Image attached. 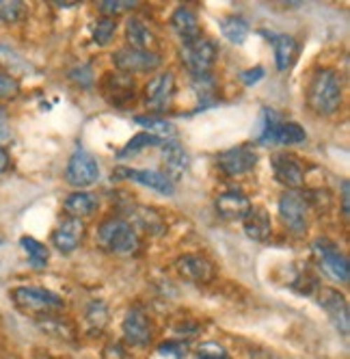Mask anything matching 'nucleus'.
Listing matches in <instances>:
<instances>
[{
	"instance_id": "1",
	"label": "nucleus",
	"mask_w": 350,
	"mask_h": 359,
	"mask_svg": "<svg viewBox=\"0 0 350 359\" xmlns=\"http://www.w3.org/2000/svg\"><path fill=\"white\" fill-rule=\"evenodd\" d=\"M342 81L335 69H318L307 85V104L316 115L329 117L342 107Z\"/></svg>"
},
{
	"instance_id": "2",
	"label": "nucleus",
	"mask_w": 350,
	"mask_h": 359,
	"mask_svg": "<svg viewBox=\"0 0 350 359\" xmlns=\"http://www.w3.org/2000/svg\"><path fill=\"white\" fill-rule=\"evenodd\" d=\"M97 243L111 253L130 255L139 249V234L130 221L121 217H108L97 227Z\"/></svg>"
},
{
	"instance_id": "3",
	"label": "nucleus",
	"mask_w": 350,
	"mask_h": 359,
	"mask_svg": "<svg viewBox=\"0 0 350 359\" xmlns=\"http://www.w3.org/2000/svg\"><path fill=\"white\" fill-rule=\"evenodd\" d=\"M258 141L264 145L277 143V145H298L307 141V133L301 123L296 121H281L274 111L262 113V128L258 133Z\"/></svg>"
},
{
	"instance_id": "4",
	"label": "nucleus",
	"mask_w": 350,
	"mask_h": 359,
	"mask_svg": "<svg viewBox=\"0 0 350 359\" xmlns=\"http://www.w3.org/2000/svg\"><path fill=\"white\" fill-rule=\"evenodd\" d=\"M11 299L15 307L24 314L31 316H48L57 310H63V299L55 292L37 286H20L11 290Z\"/></svg>"
},
{
	"instance_id": "5",
	"label": "nucleus",
	"mask_w": 350,
	"mask_h": 359,
	"mask_svg": "<svg viewBox=\"0 0 350 359\" xmlns=\"http://www.w3.org/2000/svg\"><path fill=\"white\" fill-rule=\"evenodd\" d=\"M216 46L206 39V37H199L190 43H184L180 50V59L184 63V67L199 79V76H210V69L216 63Z\"/></svg>"
},
{
	"instance_id": "6",
	"label": "nucleus",
	"mask_w": 350,
	"mask_h": 359,
	"mask_svg": "<svg viewBox=\"0 0 350 359\" xmlns=\"http://www.w3.org/2000/svg\"><path fill=\"white\" fill-rule=\"evenodd\" d=\"M307 215L309 201L301 191H286L279 197V217L292 234L307 232Z\"/></svg>"
},
{
	"instance_id": "7",
	"label": "nucleus",
	"mask_w": 350,
	"mask_h": 359,
	"mask_svg": "<svg viewBox=\"0 0 350 359\" xmlns=\"http://www.w3.org/2000/svg\"><path fill=\"white\" fill-rule=\"evenodd\" d=\"M65 180L67 184L76 187V189H85V187H91L99 180V165L97 161L91 156V154L83 147H76L74 154L67 161V167H65Z\"/></svg>"
},
{
	"instance_id": "8",
	"label": "nucleus",
	"mask_w": 350,
	"mask_h": 359,
	"mask_svg": "<svg viewBox=\"0 0 350 359\" xmlns=\"http://www.w3.org/2000/svg\"><path fill=\"white\" fill-rule=\"evenodd\" d=\"M134 79L130 74H123L119 69L115 72H106L99 81V89H102V95L111 102L113 107L126 109L130 102H134L136 89H134Z\"/></svg>"
},
{
	"instance_id": "9",
	"label": "nucleus",
	"mask_w": 350,
	"mask_h": 359,
	"mask_svg": "<svg viewBox=\"0 0 350 359\" xmlns=\"http://www.w3.org/2000/svg\"><path fill=\"white\" fill-rule=\"evenodd\" d=\"M113 63L119 72L123 74H139V72H154L160 67L162 59L156 55L154 50H136V48H119L117 53H113Z\"/></svg>"
},
{
	"instance_id": "10",
	"label": "nucleus",
	"mask_w": 350,
	"mask_h": 359,
	"mask_svg": "<svg viewBox=\"0 0 350 359\" xmlns=\"http://www.w3.org/2000/svg\"><path fill=\"white\" fill-rule=\"evenodd\" d=\"M216 165L218 169L225 173V175H244L248 171H253L255 165H258V151L253 149V145H236V147H230L218 154L216 158Z\"/></svg>"
},
{
	"instance_id": "11",
	"label": "nucleus",
	"mask_w": 350,
	"mask_h": 359,
	"mask_svg": "<svg viewBox=\"0 0 350 359\" xmlns=\"http://www.w3.org/2000/svg\"><path fill=\"white\" fill-rule=\"evenodd\" d=\"M113 175L130 180V182H136L141 187L152 189L160 195L171 197L175 193V182L162 171H154V169H136V167H117L113 171Z\"/></svg>"
},
{
	"instance_id": "12",
	"label": "nucleus",
	"mask_w": 350,
	"mask_h": 359,
	"mask_svg": "<svg viewBox=\"0 0 350 359\" xmlns=\"http://www.w3.org/2000/svg\"><path fill=\"white\" fill-rule=\"evenodd\" d=\"M173 95H175V76L171 72H160L152 76L149 83L145 85V102H147V107L156 113H162L169 109Z\"/></svg>"
},
{
	"instance_id": "13",
	"label": "nucleus",
	"mask_w": 350,
	"mask_h": 359,
	"mask_svg": "<svg viewBox=\"0 0 350 359\" xmlns=\"http://www.w3.org/2000/svg\"><path fill=\"white\" fill-rule=\"evenodd\" d=\"M314 251L318 253V260L322 264V269L327 271L331 277H335L337 281H348L350 277V264L346 255L329 241V238H320L314 243Z\"/></svg>"
},
{
	"instance_id": "14",
	"label": "nucleus",
	"mask_w": 350,
	"mask_h": 359,
	"mask_svg": "<svg viewBox=\"0 0 350 359\" xmlns=\"http://www.w3.org/2000/svg\"><path fill=\"white\" fill-rule=\"evenodd\" d=\"M270 165H272V171H274V177H277V182H281L286 189L290 191H296L298 187H303L305 182V167L301 165L296 156L292 154H274L270 158Z\"/></svg>"
},
{
	"instance_id": "15",
	"label": "nucleus",
	"mask_w": 350,
	"mask_h": 359,
	"mask_svg": "<svg viewBox=\"0 0 350 359\" xmlns=\"http://www.w3.org/2000/svg\"><path fill=\"white\" fill-rule=\"evenodd\" d=\"M121 331H123V340H126L130 346H147L149 340H152L154 327H152V320H149V316L143 310L132 307V310H128L126 318H123V323H121Z\"/></svg>"
},
{
	"instance_id": "16",
	"label": "nucleus",
	"mask_w": 350,
	"mask_h": 359,
	"mask_svg": "<svg viewBox=\"0 0 350 359\" xmlns=\"http://www.w3.org/2000/svg\"><path fill=\"white\" fill-rule=\"evenodd\" d=\"M318 297H320L318 301L322 305V310L329 314V318L335 325V329L342 333V336H348L350 316H348V303H346L344 294L337 292L335 288H320Z\"/></svg>"
},
{
	"instance_id": "17",
	"label": "nucleus",
	"mask_w": 350,
	"mask_h": 359,
	"mask_svg": "<svg viewBox=\"0 0 350 359\" xmlns=\"http://www.w3.org/2000/svg\"><path fill=\"white\" fill-rule=\"evenodd\" d=\"M175 264H178L180 275L188 281H195V284H210L216 275L214 264L202 253H184Z\"/></svg>"
},
{
	"instance_id": "18",
	"label": "nucleus",
	"mask_w": 350,
	"mask_h": 359,
	"mask_svg": "<svg viewBox=\"0 0 350 359\" xmlns=\"http://www.w3.org/2000/svg\"><path fill=\"white\" fill-rule=\"evenodd\" d=\"M214 208L216 215L225 221H242L248 215V210L253 208V203L240 191H225L216 197Z\"/></svg>"
},
{
	"instance_id": "19",
	"label": "nucleus",
	"mask_w": 350,
	"mask_h": 359,
	"mask_svg": "<svg viewBox=\"0 0 350 359\" xmlns=\"http://www.w3.org/2000/svg\"><path fill=\"white\" fill-rule=\"evenodd\" d=\"M83 238H85V221L76 217H65L52 232V245L63 253H71L83 243Z\"/></svg>"
},
{
	"instance_id": "20",
	"label": "nucleus",
	"mask_w": 350,
	"mask_h": 359,
	"mask_svg": "<svg viewBox=\"0 0 350 359\" xmlns=\"http://www.w3.org/2000/svg\"><path fill=\"white\" fill-rule=\"evenodd\" d=\"M160 154H162V165H164V173L173 180H180L186 171H188V151L182 147V143H178L175 139H167L160 145Z\"/></svg>"
},
{
	"instance_id": "21",
	"label": "nucleus",
	"mask_w": 350,
	"mask_h": 359,
	"mask_svg": "<svg viewBox=\"0 0 350 359\" xmlns=\"http://www.w3.org/2000/svg\"><path fill=\"white\" fill-rule=\"evenodd\" d=\"M262 35H268L266 39L272 43L274 48V63H277V69H288L292 67V63L296 61V55H298V43L292 35H286V33H268V31H262Z\"/></svg>"
},
{
	"instance_id": "22",
	"label": "nucleus",
	"mask_w": 350,
	"mask_h": 359,
	"mask_svg": "<svg viewBox=\"0 0 350 359\" xmlns=\"http://www.w3.org/2000/svg\"><path fill=\"white\" fill-rule=\"evenodd\" d=\"M171 27H173L175 33H178V37L182 39V46L184 43H190V41H195L199 37H204L202 35V27H199V20H197L195 11L188 9V7H178V9L173 11V15H171Z\"/></svg>"
},
{
	"instance_id": "23",
	"label": "nucleus",
	"mask_w": 350,
	"mask_h": 359,
	"mask_svg": "<svg viewBox=\"0 0 350 359\" xmlns=\"http://www.w3.org/2000/svg\"><path fill=\"white\" fill-rule=\"evenodd\" d=\"M242 223H244V234L251 241H258V243H264L272 232L270 215L264 208H251L248 215L242 219Z\"/></svg>"
},
{
	"instance_id": "24",
	"label": "nucleus",
	"mask_w": 350,
	"mask_h": 359,
	"mask_svg": "<svg viewBox=\"0 0 350 359\" xmlns=\"http://www.w3.org/2000/svg\"><path fill=\"white\" fill-rule=\"evenodd\" d=\"M63 208L67 212V217H76V219H85L91 217L97 210V199L91 193L78 191V193H71L65 197L63 201Z\"/></svg>"
},
{
	"instance_id": "25",
	"label": "nucleus",
	"mask_w": 350,
	"mask_h": 359,
	"mask_svg": "<svg viewBox=\"0 0 350 359\" xmlns=\"http://www.w3.org/2000/svg\"><path fill=\"white\" fill-rule=\"evenodd\" d=\"M128 217L132 219V225L143 227L145 232H149V234H162L164 232V221H162V217L154 208L130 206L128 208Z\"/></svg>"
},
{
	"instance_id": "26",
	"label": "nucleus",
	"mask_w": 350,
	"mask_h": 359,
	"mask_svg": "<svg viewBox=\"0 0 350 359\" xmlns=\"http://www.w3.org/2000/svg\"><path fill=\"white\" fill-rule=\"evenodd\" d=\"M126 39L130 48L136 50H149V43L154 41V33L147 29V24L141 18H128L126 20Z\"/></svg>"
},
{
	"instance_id": "27",
	"label": "nucleus",
	"mask_w": 350,
	"mask_h": 359,
	"mask_svg": "<svg viewBox=\"0 0 350 359\" xmlns=\"http://www.w3.org/2000/svg\"><path fill=\"white\" fill-rule=\"evenodd\" d=\"M220 33L223 37H227V41L236 43V46H242L251 33V27H248V22L240 15H227L220 20Z\"/></svg>"
},
{
	"instance_id": "28",
	"label": "nucleus",
	"mask_w": 350,
	"mask_h": 359,
	"mask_svg": "<svg viewBox=\"0 0 350 359\" xmlns=\"http://www.w3.org/2000/svg\"><path fill=\"white\" fill-rule=\"evenodd\" d=\"M37 325H39V329L43 333H50V336H57L61 340H74V338H76V327H74L69 320L61 318V316L48 314Z\"/></svg>"
},
{
	"instance_id": "29",
	"label": "nucleus",
	"mask_w": 350,
	"mask_h": 359,
	"mask_svg": "<svg viewBox=\"0 0 350 359\" xmlns=\"http://www.w3.org/2000/svg\"><path fill=\"white\" fill-rule=\"evenodd\" d=\"M134 121H136L139 126L147 128L145 133L154 135V137H158V139H162V141L175 137V128L171 126V121H167V119H162V117H156V115H139V117H134Z\"/></svg>"
},
{
	"instance_id": "30",
	"label": "nucleus",
	"mask_w": 350,
	"mask_h": 359,
	"mask_svg": "<svg viewBox=\"0 0 350 359\" xmlns=\"http://www.w3.org/2000/svg\"><path fill=\"white\" fill-rule=\"evenodd\" d=\"M20 245H22L24 251H27L29 262H31L35 269H43V266L48 264V260H50V251H48V247H46L43 243H39V241L33 238V236H22V238H20Z\"/></svg>"
},
{
	"instance_id": "31",
	"label": "nucleus",
	"mask_w": 350,
	"mask_h": 359,
	"mask_svg": "<svg viewBox=\"0 0 350 359\" xmlns=\"http://www.w3.org/2000/svg\"><path fill=\"white\" fill-rule=\"evenodd\" d=\"M115 31H117V20L115 18H108V15H102L97 20L95 29H93V41L97 46H108L115 37Z\"/></svg>"
},
{
	"instance_id": "32",
	"label": "nucleus",
	"mask_w": 350,
	"mask_h": 359,
	"mask_svg": "<svg viewBox=\"0 0 350 359\" xmlns=\"http://www.w3.org/2000/svg\"><path fill=\"white\" fill-rule=\"evenodd\" d=\"M162 143V139H158V137H154V135H149V133H139V135H134L130 141H128V145L123 147L121 151H119V156H128V154H136V151H141V149H145V147H158Z\"/></svg>"
},
{
	"instance_id": "33",
	"label": "nucleus",
	"mask_w": 350,
	"mask_h": 359,
	"mask_svg": "<svg viewBox=\"0 0 350 359\" xmlns=\"http://www.w3.org/2000/svg\"><path fill=\"white\" fill-rule=\"evenodd\" d=\"M24 15V5L18 0H0V22H18Z\"/></svg>"
},
{
	"instance_id": "34",
	"label": "nucleus",
	"mask_w": 350,
	"mask_h": 359,
	"mask_svg": "<svg viewBox=\"0 0 350 359\" xmlns=\"http://www.w3.org/2000/svg\"><path fill=\"white\" fill-rule=\"evenodd\" d=\"M87 320L93 325V329H102L108 320V312H106V305L104 303H91L89 305V310H87Z\"/></svg>"
},
{
	"instance_id": "35",
	"label": "nucleus",
	"mask_w": 350,
	"mask_h": 359,
	"mask_svg": "<svg viewBox=\"0 0 350 359\" xmlns=\"http://www.w3.org/2000/svg\"><path fill=\"white\" fill-rule=\"evenodd\" d=\"M134 5L136 3H130V0H104V3H99V13L108 15V18H115L121 11L134 9Z\"/></svg>"
},
{
	"instance_id": "36",
	"label": "nucleus",
	"mask_w": 350,
	"mask_h": 359,
	"mask_svg": "<svg viewBox=\"0 0 350 359\" xmlns=\"http://www.w3.org/2000/svg\"><path fill=\"white\" fill-rule=\"evenodd\" d=\"M20 91V83L13 79L11 74H5L0 72V100H9V97H15Z\"/></svg>"
},
{
	"instance_id": "37",
	"label": "nucleus",
	"mask_w": 350,
	"mask_h": 359,
	"mask_svg": "<svg viewBox=\"0 0 350 359\" xmlns=\"http://www.w3.org/2000/svg\"><path fill=\"white\" fill-rule=\"evenodd\" d=\"M197 359H230V355L220 344L206 342V344L199 346V357Z\"/></svg>"
},
{
	"instance_id": "38",
	"label": "nucleus",
	"mask_w": 350,
	"mask_h": 359,
	"mask_svg": "<svg viewBox=\"0 0 350 359\" xmlns=\"http://www.w3.org/2000/svg\"><path fill=\"white\" fill-rule=\"evenodd\" d=\"M260 79H264V67L262 65H255V67H251V69H246V72H242V83L248 87V85H255Z\"/></svg>"
},
{
	"instance_id": "39",
	"label": "nucleus",
	"mask_w": 350,
	"mask_h": 359,
	"mask_svg": "<svg viewBox=\"0 0 350 359\" xmlns=\"http://www.w3.org/2000/svg\"><path fill=\"white\" fill-rule=\"evenodd\" d=\"M348 189H350V182H348V180H342V212H344V217H348V212H350V206H348Z\"/></svg>"
},
{
	"instance_id": "40",
	"label": "nucleus",
	"mask_w": 350,
	"mask_h": 359,
	"mask_svg": "<svg viewBox=\"0 0 350 359\" xmlns=\"http://www.w3.org/2000/svg\"><path fill=\"white\" fill-rule=\"evenodd\" d=\"M9 137V119H7V113L0 109V141Z\"/></svg>"
},
{
	"instance_id": "41",
	"label": "nucleus",
	"mask_w": 350,
	"mask_h": 359,
	"mask_svg": "<svg viewBox=\"0 0 350 359\" xmlns=\"http://www.w3.org/2000/svg\"><path fill=\"white\" fill-rule=\"evenodd\" d=\"M9 167H11V156H9V151L0 145V173H5Z\"/></svg>"
},
{
	"instance_id": "42",
	"label": "nucleus",
	"mask_w": 350,
	"mask_h": 359,
	"mask_svg": "<svg viewBox=\"0 0 350 359\" xmlns=\"http://www.w3.org/2000/svg\"><path fill=\"white\" fill-rule=\"evenodd\" d=\"M35 359H55V357H50V355H37Z\"/></svg>"
},
{
	"instance_id": "43",
	"label": "nucleus",
	"mask_w": 350,
	"mask_h": 359,
	"mask_svg": "<svg viewBox=\"0 0 350 359\" xmlns=\"http://www.w3.org/2000/svg\"><path fill=\"white\" fill-rule=\"evenodd\" d=\"M3 243H5V241H3V236H0V247H3Z\"/></svg>"
}]
</instances>
